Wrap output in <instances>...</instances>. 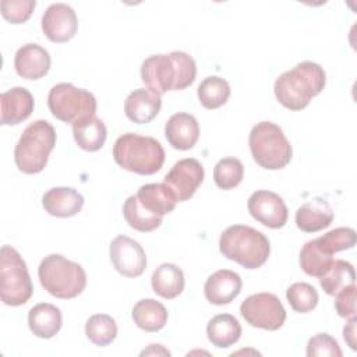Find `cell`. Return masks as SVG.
<instances>
[{"instance_id":"cell-30","label":"cell","mask_w":357,"mask_h":357,"mask_svg":"<svg viewBox=\"0 0 357 357\" xmlns=\"http://www.w3.org/2000/svg\"><path fill=\"white\" fill-rule=\"evenodd\" d=\"M230 96L229 82L218 75L206 77L198 85V99L205 109H218L223 106Z\"/></svg>"},{"instance_id":"cell-37","label":"cell","mask_w":357,"mask_h":357,"mask_svg":"<svg viewBox=\"0 0 357 357\" xmlns=\"http://www.w3.org/2000/svg\"><path fill=\"white\" fill-rule=\"evenodd\" d=\"M1 15L11 24L25 22L36 6L35 0H3Z\"/></svg>"},{"instance_id":"cell-1","label":"cell","mask_w":357,"mask_h":357,"mask_svg":"<svg viewBox=\"0 0 357 357\" xmlns=\"http://www.w3.org/2000/svg\"><path fill=\"white\" fill-rule=\"evenodd\" d=\"M194 59L180 50L167 54H153L141 64V79L146 89L163 95L167 91H181L195 81Z\"/></svg>"},{"instance_id":"cell-39","label":"cell","mask_w":357,"mask_h":357,"mask_svg":"<svg viewBox=\"0 0 357 357\" xmlns=\"http://www.w3.org/2000/svg\"><path fill=\"white\" fill-rule=\"evenodd\" d=\"M356 318L349 319V324L343 329V337L351 350H356Z\"/></svg>"},{"instance_id":"cell-15","label":"cell","mask_w":357,"mask_h":357,"mask_svg":"<svg viewBox=\"0 0 357 357\" xmlns=\"http://www.w3.org/2000/svg\"><path fill=\"white\" fill-rule=\"evenodd\" d=\"M49 52L38 43L22 45L14 56V68L25 79H39L50 70Z\"/></svg>"},{"instance_id":"cell-27","label":"cell","mask_w":357,"mask_h":357,"mask_svg":"<svg viewBox=\"0 0 357 357\" xmlns=\"http://www.w3.org/2000/svg\"><path fill=\"white\" fill-rule=\"evenodd\" d=\"M73 137L81 149L95 152L105 145L107 130L99 117L92 116L73 124Z\"/></svg>"},{"instance_id":"cell-25","label":"cell","mask_w":357,"mask_h":357,"mask_svg":"<svg viewBox=\"0 0 357 357\" xmlns=\"http://www.w3.org/2000/svg\"><path fill=\"white\" fill-rule=\"evenodd\" d=\"M208 340L218 349H226L238 342L241 336L240 322L230 314H218L206 325Z\"/></svg>"},{"instance_id":"cell-17","label":"cell","mask_w":357,"mask_h":357,"mask_svg":"<svg viewBox=\"0 0 357 357\" xmlns=\"http://www.w3.org/2000/svg\"><path fill=\"white\" fill-rule=\"evenodd\" d=\"M165 137L174 149L188 151L198 141L199 124L190 113H174L166 121Z\"/></svg>"},{"instance_id":"cell-21","label":"cell","mask_w":357,"mask_h":357,"mask_svg":"<svg viewBox=\"0 0 357 357\" xmlns=\"http://www.w3.org/2000/svg\"><path fill=\"white\" fill-rule=\"evenodd\" d=\"M45 211L56 218L75 216L84 205V197L71 187H53L42 197Z\"/></svg>"},{"instance_id":"cell-38","label":"cell","mask_w":357,"mask_h":357,"mask_svg":"<svg viewBox=\"0 0 357 357\" xmlns=\"http://www.w3.org/2000/svg\"><path fill=\"white\" fill-rule=\"evenodd\" d=\"M356 283L349 284L335 294V310L344 319L356 318Z\"/></svg>"},{"instance_id":"cell-33","label":"cell","mask_w":357,"mask_h":357,"mask_svg":"<svg viewBox=\"0 0 357 357\" xmlns=\"http://www.w3.org/2000/svg\"><path fill=\"white\" fill-rule=\"evenodd\" d=\"M244 177V166L237 158H223L213 167L215 184L222 190L237 187Z\"/></svg>"},{"instance_id":"cell-5","label":"cell","mask_w":357,"mask_h":357,"mask_svg":"<svg viewBox=\"0 0 357 357\" xmlns=\"http://www.w3.org/2000/svg\"><path fill=\"white\" fill-rule=\"evenodd\" d=\"M56 145V130L46 120H35L22 131L15 149L14 160L25 174L40 173Z\"/></svg>"},{"instance_id":"cell-11","label":"cell","mask_w":357,"mask_h":357,"mask_svg":"<svg viewBox=\"0 0 357 357\" xmlns=\"http://www.w3.org/2000/svg\"><path fill=\"white\" fill-rule=\"evenodd\" d=\"M109 255L114 269L126 278H138L146 268V254L142 245L124 234L112 240Z\"/></svg>"},{"instance_id":"cell-2","label":"cell","mask_w":357,"mask_h":357,"mask_svg":"<svg viewBox=\"0 0 357 357\" xmlns=\"http://www.w3.org/2000/svg\"><path fill=\"white\" fill-rule=\"evenodd\" d=\"M326 84L324 68L314 61H301L280 74L273 86L278 102L289 110H303Z\"/></svg>"},{"instance_id":"cell-32","label":"cell","mask_w":357,"mask_h":357,"mask_svg":"<svg viewBox=\"0 0 357 357\" xmlns=\"http://www.w3.org/2000/svg\"><path fill=\"white\" fill-rule=\"evenodd\" d=\"M85 335L96 346H109L117 336V324L107 314H95L85 324Z\"/></svg>"},{"instance_id":"cell-28","label":"cell","mask_w":357,"mask_h":357,"mask_svg":"<svg viewBox=\"0 0 357 357\" xmlns=\"http://www.w3.org/2000/svg\"><path fill=\"white\" fill-rule=\"evenodd\" d=\"M354 283V266L344 259H333L329 269L319 276V284L328 296H335L343 287Z\"/></svg>"},{"instance_id":"cell-3","label":"cell","mask_w":357,"mask_h":357,"mask_svg":"<svg viewBox=\"0 0 357 357\" xmlns=\"http://www.w3.org/2000/svg\"><path fill=\"white\" fill-rule=\"evenodd\" d=\"M113 158L121 169L135 174L149 176L162 169L165 163V149L153 137L126 132L116 139Z\"/></svg>"},{"instance_id":"cell-34","label":"cell","mask_w":357,"mask_h":357,"mask_svg":"<svg viewBox=\"0 0 357 357\" xmlns=\"http://www.w3.org/2000/svg\"><path fill=\"white\" fill-rule=\"evenodd\" d=\"M286 297L290 307L296 312H310L318 304V291L314 286L305 282H296L286 290Z\"/></svg>"},{"instance_id":"cell-23","label":"cell","mask_w":357,"mask_h":357,"mask_svg":"<svg viewBox=\"0 0 357 357\" xmlns=\"http://www.w3.org/2000/svg\"><path fill=\"white\" fill-rule=\"evenodd\" d=\"M139 204L151 213L162 216L170 213L177 204V199L172 190L165 183L144 184L135 194Z\"/></svg>"},{"instance_id":"cell-18","label":"cell","mask_w":357,"mask_h":357,"mask_svg":"<svg viewBox=\"0 0 357 357\" xmlns=\"http://www.w3.org/2000/svg\"><path fill=\"white\" fill-rule=\"evenodd\" d=\"M241 278L230 269H219L212 273L204 286L205 297L215 305L231 303L241 291Z\"/></svg>"},{"instance_id":"cell-19","label":"cell","mask_w":357,"mask_h":357,"mask_svg":"<svg viewBox=\"0 0 357 357\" xmlns=\"http://www.w3.org/2000/svg\"><path fill=\"white\" fill-rule=\"evenodd\" d=\"M162 107L160 95L146 89H134L124 100V113L127 119L137 124H146L152 121Z\"/></svg>"},{"instance_id":"cell-4","label":"cell","mask_w":357,"mask_h":357,"mask_svg":"<svg viewBox=\"0 0 357 357\" xmlns=\"http://www.w3.org/2000/svg\"><path fill=\"white\" fill-rule=\"evenodd\" d=\"M219 250L227 259L247 269H257L268 261L271 244L259 230L245 225H233L220 234Z\"/></svg>"},{"instance_id":"cell-35","label":"cell","mask_w":357,"mask_h":357,"mask_svg":"<svg viewBox=\"0 0 357 357\" xmlns=\"http://www.w3.org/2000/svg\"><path fill=\"white\" fill-rule=\"evenodd\" d=\"M356 240L357 236L351 227H336L315 238L318 245L329 255L353 248L356 245Z\"/></svg>"},{"instance_id":"cell-10","label":"cell","mask_w":357,"mask_h":357,"mask_svg":"<svg viewBox=\"0 0 357 357\" xmlns=\"http://www.w3.org/2000/svg\"><path fill=\"white\" fill-rule=\"evenodd\" d=\"M240 314L247 324L265 331H278L286 321V310L272 293L248 296L240 305Z\"/></svg>"},{"instance_id":"cell-6","label":"cell","mask_w":357,"mask_h":357,"mask_svg":"<svg viewBox=\"0 0 357 357\" xmlns=\"http://www.w3.org/2000/svg\"><path fill=\"white\" fill-rule=\"evenodd\" d=\"M38 276L42 287L56 298H74L86 286L84 268L60 254L45 257L38 268Z\"/></svg>"},{"instance_id":"cell-24","label":"cell","mask_w":357,"mask_h":357,"mask_svg":"<svg viewBox=\"0 0 357 357\" xmlns=\"http://www.w3.org/2000/svg\"><path fill=\"white\" fill-rule=\"evenodd\" d=\"M151 284L158 296L172 300L180 296L184 290V273L177 265L166 262L153 271Z\"/></svg>"},{"instance_id":"cell-26","label":"cell","mask_w":357,"mask_h":357,"mask_svg":"<svg viewBox=\"0 0 357 357\" xmlns=\"http://www.w3.org/2000/svg\"><path fill=\"white\" fill-rule=\"evenodd\" d=\"M134 324L145 332H158L167 322L165 305L153 298H142L135 303L131 312Z\"/></svg>"},{"instance_id":"cell-13","label":"cell","mask_w":357,"mask_h":357,"mask_svg":"<svg viewBox=\"0 0 357 357\" xmlns=\"http://www.w3.org/2000/svg\"><path fill=\"white\" fill-rule=\"evenodd\" d=\"M250 215L269 229H280L289 218L287 206L282 197L269 190H258L251 194L247 202Z\"/></svg>"},{"instance_id":"cell-29","label":"cell","mask_w":357,"mask_h":357,"mask_svg":"<svg viewBox=\"0 0 357 357\" xmlns=\"http://www.w3.org/2000/svg\"><path fill=\"white\" fill-rule=\"evenodd\" d=\"M123 216L130 227H132L134 230L142 231V233H148V231L158 229L163 222L162 216H156V215L148 212L139 204L137 195H130L126 199V202L123 205Z\"/></svg>"},{"instance_id":"cell-7","label":"cell","mask_w":357,"mask_h":357,"mask_svg":"<svg viewBox=\"0 0 357 357\" xmlns=\"http://www.w3.org/2000/svg\"><path fill=\"white\" fill-rule=\"evenodd\" d=\"M254 160L266 170H279L291 160L293 149L283 130L272 121L257 123L248 137Z\"/></svg>"},{"instance_id":"cell-31","label":"cell","mask_w":357,"mask_h":357,"mask_svg":"<svg viewBox=\"0 0 357 357\" xmlns=\"http://www.w3.org/2000/svg\"><path fill=\"white\" fill-rule=\"evenodd\" d=\"M332 262V255L326 254L315 240L307 241L300 251V266L308 276H322Z\"/></svg>"},{"instance_id":"cell-20","label":"cell","mask_w":357,"mask_h":357,"mask_svg":"<svg viewBox=\"0 0 357 357\" xmlns=\"http://www.w3.org/2000/svg\"><path fill=\"white\" fill-rule=\"evenodd\" d=\"M296 226L305 233H315L326 229L333 220V211L322 197H314L296 211Z\"/></svg>"},{"instance_id":"cell-16","label":"cell","mask_w":357,"mask_h":357,"mask_svg":"<svg viewBox=\"0 0 357 357\" xmlns=\"http://www.w3.org/2000/svg\"><path fill=\"white\" fill-rule=\"evenodd\" d=\"M1 113L0 123L3 126H17L26 120L35 107L32 93L22 86H14L0 95Z\"/></svg>"},{"instance_id":"cell-14","label":"cell","mask_w":357,"mask_h":357,"mask_svg":"<svg viewBox=\"0 0 357 357\" xmlns=\"http://www.w3.org/2000/svg\"><path fill=\"white\" fill-rule=\"evenodd\" d=\"M42 31L54 43L71 40L78 31V18L74 8L66 3L50 4L42 15Z\"/></svg>"},{"instance_id":"cell-36","label":"cell","mask_w":357,"mask_h":357,"mask_svg":"<svg viewBox=\"0 0 357 357\" xmlns=\"http://www.w3.org/2000/svg\"><path fill=\"white\" fill-rule=\"evenodd\" d=\"M307 356L308 357H318V356L342 357L343 353L335 337H332L328 333H317L307 343Z\"/></svg>"},{"instance_id":"cell-12","label":"cell","mask_w":357,"mask_h":357,"mask_svg":"<svg viewBox=\"0 0 357 357\" xmlns=\"http://www.w3.org/2000/svg\"><path fill=\"white\" fill-rule=\"evenodd\" d=\"M204 167L194 158L180 159L165 176L163 183L172 190L177 202L190 199L204 181Z\"/></svg>"},{"instance_id":"cell-40","label":"cell","mask_w":357,"mask_h":357,"mask_svg":"<svg viewBox=\"0 0 357 357\" xmlns=\"http://www.w3.org/2000/svg\"><path fill=\"white\" fill-rule=\"evenodd\" d=\"M144 354H166V356H170V351L166 350L162 344H149V347L141 353V356H144Z\"/></svg>"},{"instance_id":"cell-9","label":"cell","mask_w":357,"mask_h":357,"mask_svg":"<svg viewBox=\"0 0 357 357\" xmlns=\"http://www.w3.org/2000/svg\"><path fill=\"white\" fill-rule=\"evenodd\" d=\"M47 106L57 120L73 126L95 116L98 103L89 91L77 88L70 82H60L49 91Z\"/></svg>"},{"instance_id":"cell-8","label":"cell","mask_w":357,"mask_h":357,"mask_svg":"<svg viewBox=\"0 0 357 357\" xmlns=\"http://www.w3.org/2000/svg\"><path fill=\"white\" fill-rule=\"evenodd\" d=\"M33 293L32 280L25 261L11 245L0 250V298L6 305L25 304Z\"/></svg>"},{"instance_id":"cell-22","label":"cell","mask_w":357,"mask_h":357,"mask_svg":"<svg viewBox=\"0 0 357 357\" xmlns=\"http://www.w3.org/2000/svg\"><path fill=\"white\" fill-rule=\"evenodd\" d=\"M61 325V311L59 307L50 303L36 304L28 312V326L36 337L52 339L59 333Z\"/></svg>"}]
</instances>
